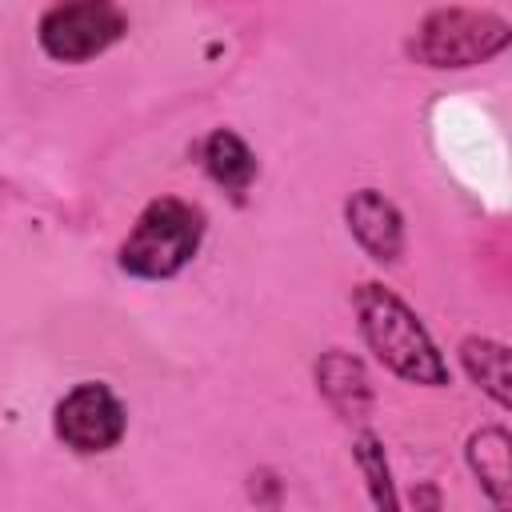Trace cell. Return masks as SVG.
Instances as JSON below:
<instances>
[{
    "label": "cell",
    "instance_id": "1",
    "mask_svg": "<svg viewBox=\"0 0 512 512\" xmlns=\"http://www.w3.org/2000/svg\"><path fill=\"white\" fill-rule=\"evenodd\" d=\"M352 308H356V324H360L368 352L392 376L420 384V388H444L448 384V364H444L436 340L428 336L420 316L392 288L364 280L352 292Z\"/></svg>",
    "mask_w": 512,
    "mask_h": 512
},
{
    "label": "cell",
    "instance_id": "2",
    "mask_svg": "<svg viewBox=\"0 0 512 512\" xmlns=\"http://www.w3.org/2000/svg\"><path fill=\"white\" fill-rule=\"evenodd\" d=\"M204 240V212L180 196H156L120 244V268L136 280H172L192 264Z\"/></svg>",
    "mask_w": 512,
    "mask_h": 512
},
{
    "label": "cell",
    "instance_id": "3",
    "mask_svg": "<svg viewBox=\"0 0 512 512\" xmlns=\"http://www.w3.org/2000/svg\"><path fill=\"white\" fill-rule=\"evenodd\" d=\"M512 44V24L488 8H432L416 36L408 40V56L424 68H476L500 56Z\"/></svg>",
    "mask_w": 512,
    "mask_h": 512
},
{
    "label": "cell",
    "instance_id": "4",
    "mask_svg": "<svg viewBox=\"0 0 512 512\" xmlns=\"http://www.w3.org/2000/svg\"><path fill=\"white\" fill-rule=\"evenodd\" d=\"M124 32H128V16L120 4H108V0L52 4L36 24V40L44 56L60 64H84L104 48H112Z\"/></svg>",
    "mask_w": 512,
    "mask_h": 512
},
{
    "label": "cell",
    "instance_id": "5",
    "mask_svg": "<svg viewBox=\"0 0 512 512\" xmlns=\"http://www.w3.org/2000/svg\"><path fill=\"white\" fill-rule=\"evenodd\" d=\"M52 428L64 440V448H72L80 456H96V452H112L124 440L128 412L108 384L84 380L60 396V404L52 412Z\"/></svg>",
    "mask_w": 512,
    "mask_h": 512
},
{
    "label": "cell",
    "instance_id": "6",
    "mask_svg": "<svg viewBox=\"0 0 512 512\" xmlns=\"http://www.w3.org/2000/svg\"><path fill=\"white\" fill-rule=\"evenodd\" d=\"M344 220H348L352 240L368 252V260H376V264H396L400 260V252H404V216L384 192L356 188L344 200Z\"/></svg>",
    "mask_w": 512,
    "mask_h": 512
},
{
    "label": "cell",
    "instance_id": "7",
    "mask_svg": "<svg viewBox=\"0 0 512 512\" xmlns=\"http://www.w3.org/2000/svg\"><path fill=\"white\" fill-rule=\"evenodd\" d=\"M316 392L324 396V404L340 416V420H368L372 416V380L360 356L344 352V348H328L320 352L316 368Z\"/></svg>",
    "mask_w": 512,
    "mask_h": 512
},
{
    "label": "cell",
    "instance_id": "8",
    "mask_svg": "<svg viewBox=\"0 0 512 512\" xmlns=\"http://www.w3.org/2000/svg\"><path fill=\"white\" fill-rule=\"evenodd\" d=\"M464 460L496 512H512V436L504 424H484L468 436Z\"/></svg>",
    "mask_w": 512,
    "mask_h": 512
},
{
    "label": "cell",
    "instance_id": "9",
    "mask_svg": "<svg viewBox=\"0 0 512 512\" xmlns=\"http://www.w3.org/2000/svg\"><path fill=\"white\" fill-rule=\"evenodd\" d=\"M200 160H204V172H208L224 192H232L236 200L252 188V180H256V172H260L256 152H252L232 128L208 132L204 144H200Z\"/></svg>",
    "mask_w": 512,
    "mask_h": 512
},
{
    "label": "cell",
    "instance_id": "10",
    "mask_svg": "<svg viewBox=\"0 0 512 512\" xmlns=\"http://www.w3.org/2000/svg\"><path fill=\"white\" fill-rule=\"evenodd\" d=\"M460 368L468 380L496 404L512 408V376H508V344L492 336H464L460 340Z\"/></svg>",
    "mask_w": 512,
    "mask_h": 512
},
{
    "label": "cell",
    "instance_id": "11",
    "mask_svg": "<svg viewBox=\"0 0 512 512\" xmlns=\"http://www.w3.org/2000/svg\"><path fill=\"white\" fill-rule=\"evenodd\" d=\"M352 460H356V468L364 476L372 508L376 512H400V496H396V484H392V464H388L384 440L376 432H360L352 440Z\"/></svg>",
    "mask_w": 512,
    "mask_h": 512
},
{
    "label": "cell",
    "instance_id": "12",
    "mask_svg": "<svg viewBox=\"0 0 512 512\" xmlns=\"http://www.w3.org/2000/svg\"><path fill=\"white\" fill-rule=\"evenodd\" d=\"M248 496L256 504H264V508H276L280 504V480H276V472H268V468L252 472L248 476Z\"/></svg>",
    "mask_w": 512,
    "mask_h": 512
},
{
    "label": "cell",
    "instance_id": "13",
    "mask_svg": "<svg viewBox=\"0 0 512 512\" xmlns=\"http://www.w3.org/2000/svg\"><path fill=\"white\" fill-rule=\"evenodd\" d=\"M412 508L416 512H440V488L432 480H416L412 484Z\"/></svg>",
    "mask_w": 512,
    "mask_h": 512
}]
</instances>
